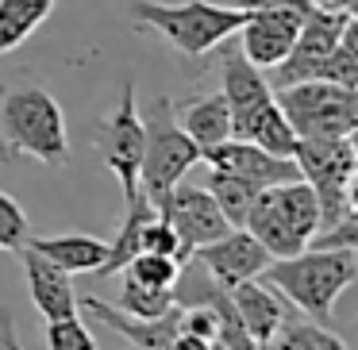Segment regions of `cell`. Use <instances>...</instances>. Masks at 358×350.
<instances>
[{"label":"cell","mask_w":358,"mask_h":350,"mask_svg":"<svg viewBox=\"0 0 358 350\" xmlns=\"http://www.w3.org/2000/svg\"><path fill=\"white\" fill-rule=\"evenodd\" d=\"M78 308H85L93 319H101L104 327H112L116 335H124L127 342L143 350H170L173 335L181 331V308L173 304L166 316H155V319H139V316H127V312L112 308L108 300H96V296H81Z\"/></svg>","instance_id":"obj_13"},{"label":"cell","mask_w":358,"mask_h":350,"mask_svg":"<svg viewBox=\"0 0 358 350\" xmlns=\"http://www.w3.org/2000/svg\"><path fill=\"white\" fill-rule=\"evenodd\" d=\"M320 81H331L343 89H358V20H350L347 31L339 35L335 50L324 58V66L316 70Z\"/></svg>","instance_id":"obj_25"},{"label":"cell","mask_w":358,"mask_h":350,"mask_svg":"<svg viewBox=\"0 0 358 350\" xmlns=\"http://www.w3.org/2000/svg\"><path fill=\"white\" fill-rule=\"evenodd\" d=\"M231 139L255 143L266 154H278V158H293V150H296V135L289 127V119L281 116L273 96L247 112H239V116H231Z\"/></svg>","instance_id":"obj_15"},{"label":"cell","mask_w":358,"mask_h":350,"mask_svg":"<svg viewBox=\"0 0 358 350\" xmlns=\"http://www.w3.org/2000/svg\"><path fill=\"white\" fill-rule=\"evenodd\" d=\"M296 173L312 185L320 200V231L331 224H339L347 212H355V135L343 139H296L293 150Z\"/></svg>","instance_id":"obj_5"},{"label":"cell","mask_w":358,"mask_h":350,"mask_svg":"<svg viewBox=\"0 0 358 350\" xmlns=\"http://www.w3.org/2000/svg\"><path fill=\"white\" fill-rule=\"evenodd\" d=\"M270 193H273V204L281 208V216L289 219V227L308 247V239L320 231V200L312 193V185L304 177H293V181H281V185H270Z\"/></svg>","instance_id":"obj_22"},{"label":"cell","mask_w":358,"mask_h":350,"mask_svg":"<svg viewBox=\"0 0 358 350\" xmlns=\"http://www.w3.org/2000/svg\"><path fill=\"white\" fill-rule=\"evenodd\" d=\"M96 147L104 154V166L116 173L120 189H124V204H131L139 196V166H143V147H147V127H143L139 116L131 78L120 85V101L104 116L101 131H96Z\"/></svg>","instance_id":"obj_7"},{"label":"cell","mask_w":358,"mask_h":350,"mask_svg":"<svg viewBox=\"0 0 358 350\" xmlns=\"http://www.w3.org/2000/svg\"><path fill=\"white\" fill-rule=\"evenodd\" d=\"M308 247H312V250H358V208L347 212L339 224L316 231V235L308 239Z\"/></svg>","instance_id":"obj_30"},{"label":"cell","mask_w":358,"mask_h":350,"mask_svg":"<svg viewBox=\"0 0 358 350\" xmlns=\"http://www.w3.org/2000/svg\"><path fill=\"white\" fill-rule=\"evenodd\" d=\"M258 277L273 293L293 300L316 323H331L335 300L358 277V250H312V247H304L293 258H273Z\"/></svg>","instance_id":"obj_2"},{"label":"cell","mask_w":358,"mask_h":350,"mask_svg":"<svg viewBox=\"0 0 358 350\" xmlns=\"http://www.w3.org/2000/svg\"><path fill=\"white\" fill-rule=\"evenodd\" d=\"M158 216H162L166 224L173 227V235H178V250H181L178 258L181 262L193 258L196 247H204V242H212V239L231 231V224H227L224 212L216 208L212 193L201 185H173V193L166 196Z\"/></svg>","instance_id":"obj_9"},{"label":"cell","mask_w":358,"mask_h":350,"mask_svg":"<svg viewBox=\"0 0 358 350\" xmlns=\"http://www.w3.org/2000/svg\"><path fill=\"white\" fill-rule=\"evenodd\" d=\"M170 350H212L208 339H201V335H189V331H178L170 342Z\"/></svg>","instance_id":"obj_34"},{"label":"cell","mask_w":358,"mask_h":350,"mask_svg":"<svg viewBox=\"0 0 358 350\" xmlns=\"http://www.w3.org/2000/svg\"><path fill=\"white\" fill-rule=\"evenodd\" d=\"M231 304H235V316H239L243 331L250 335L255 347H266V342L278 335V327L285 323V308H281L278 293L270 285H258L255 277L243 281V285L231 289Z\"/></svg>","instance_id":"obj_16"},{"label":"cell","mask_w":358,"mask_h":350,"mask_svg":"<svg viewBox=\"0 0 358 350\" xmlns=\"http://www.w3.org/2000/svg\"><path fill=\"white\" fill-rule=\"evenodd\" d=\"M47 350H96V339L78 316L50 319L47 323Z\"/></svg>","instance_id":"obj_29"},{"label":"cell","mask_w":358,"mask_h":350,"mask_svg":"<svg viewBox=\"0 0 358 350\" xmlns=\"http://www.w3.org/2000/svg\"><path fill=\"white\" fill-rule=\"evenodd\" d=\"M273 101L296 139H343V135H355L358 127V89L312 78L278 89Z\"/></svg>","instance_id":"obj_6"},{"label":"cell","mask_w":358,"mask_h":350,"mask_svg":"<svg viewBox=\"0 0 358 350\" xmlns=\"http://www.w3.org/2000/svg\"><path fill=\"white\" fill-rule=\"evenodd\" d=\"M312 4H316V8H347L350 12V4H355V0H312Z\"/></svg>","instance_id":"obj_35"},{"label":"cell","mask_w":358,"mask_h":350,"mask_svg":"<svg viewBox=\"0 0 358 350\" xmlns=\"http://www.w3.org/2000/svg\"><path fill=\"white\" fill-rule=\"evenodd\" d=\"M173 119L178 127L193 139V147L201 150H212L220 147L224 139H231V108H227L224 93L216 96H196L189 104H173Z\"/></svg>","instance_id":"obj_17"},{"label":"cell","mask_w":358,"mask_h":350,"mask_svg":"<svg viewBox=\"0 0 358 350\" xmlns=\"http://www.w3.org/2000/svg\"><path fill=\"white\" fill-rule=\"evenodd\" d=\"M139 250H150V254H170L173 262L181 265V250H178V235H173V227L166 224L162 216H150L147 224H143L139 231Z\"/></svg>","instance_id":"obj_32"},{"label":"cell","mask_w":358,"mask_h":350,"mask_svg":"<svg viewBox=\"0 0 358 350\" xmlns=\"http://www.w3.org/2000/svg\"><path fill=\"white\" fill-rule=\"evenodd\" d=\"M131 20H135V27L158 31L185 58H204L208 50H216L220 43L231 39L247 24V12L224 8L216 0H178V4L139 0L131 8Z\"/></svg>","instance_id":"obj_3"},{"label":"cell","mask_w":358,"mask_h":350,"mask_svg":"<svg viewBox=\"0 0 358 350\" xmlns=\"http://www.w3.org/2000/svg\"><path fill=\"white\" fill-rule=\"evenodd\" d=\"M147 127V147H143V166H139V193L155 204V212L166 204L173 185L185 181V173L201 162V150L193 147L185 131L173 119V101L158 96L143 116Z\"/></svg>","instance_id":"obj_4"},{"label":"cell","mask_w":358,"mask_h":350,"mask_svg":"<svg viewBox=\"0 0 358 350\" xmlns=\"http://www.w3.org/2000/svg\"><path fill=\"white\" fill-rule=\"evenodd\" d=\"M220 81H224V101L231 108V116H239V112H247L273 96L266 73L258 66H250L239 50H224V58H220Z\"/></svg>","instance_id":"obj_20"},{"label":"cell","mask_w":358,"mask_h":350,"mask_svg":"<svg viewBox=\"0 0 358 350\" xmlns=\"http://www.w3.org/2000/svg\"><path fill=\"white\" fill-rule=\"evenodd\" d=\"M20 262H24L27 273V289H31V300L39 308V316L47 319H70L78 316V293H73V281L70 273H62L58 265H50L43 254H35L31 247H20L16 250Z\"/></svg>","instance_id":"obj_14"},{"label":"cell","mask_w":358,"mask_h":350,"mask_svg":"<svg viewBox=\"0 0 358 350\" xmlns=\"http://www.w3.org/2000/svg\"><path fill=\"white\" fill-rule=\"evenodd\" d=\"M35 158L39 166L70 162L62 104L43 85H16L0 93V162Z\"/></svg>","instance_id":"obj_1"},{"label":"cell","mask_w":358,"mask_h":350,"mask_svg":"<svg viewBox=\"0 0 358 350\" xmlns=\"http://www.w3.org/2000/svg\"><path fill=\"white\" fill-rule=\"evenodd\" d=\"M24 247L43 254L62 273H96L104 265V254H108V242L96 239V235H50V239H31L27 235Z\"/></svg>","instance_id":"obj_18"},{"label":"cell","mask_w":358,"mask_h":350,"mask_svg":"<svg viewBox=\"0 0 358 350\" xmlns=\"http://www.w3.org/2000/svg\"><path fill=\"white\" fill-rule=\"evenodd\" d=\"M55 0H0V54L24 47L50 20Z\"/></svg>","instance_id":"obj_21"},{"label":"cell","mask_w":358,"mask_h":350,"mask_svg":"<svg viewBox=\"0 0 358 350\" xmlns=\"http://www.w3.org/2000/svg\"><path fill=\"white\" fill-rule=\"evenodd\" d=\"M312 8V4H308ZM308 8H258L247 12V24L239 27V54L258 70H273L293 50V39L301 31V20Z\"/></svg>","instance_id":"obj_10"},{"label":"cell","mask_w":358,"mask_h":350,"mask_svg":"<svg viewBox=\"0 0 358 350\" xmlns=\"http://www.w3.org/2000/svg\"><path fill=\"white\" fill-rule=\"evenodd\" d=\"M355 20V12L347 8H316L312 4L301 20V31L293 39V50L273 66V89H285V85H296V81H312L316 70L324 66V58L335 50L339 35L347 31V24Z\"/></svg>","instance_id":"obj_8"},{"label":"cell","mask_w":358,"mask_h":350,"mask_svg":"<svg viewBox=\"0 0 358 350\" xmlns=\"http://www.w3.org/2000/svg\"><path fill=\"white\" fill-rule=\"evenodd\" d=\"M124 273L139 285H150V289H170L173 277H178V262L170 254H150V250H139L131 262L124 265Z\"/></svg>","instance_id":"obj_28"},{"label":"cell","mask_w":358,"mask_h":350,"mask_svg":"<svg viewBox=\"0 0 358 350\" xmlns=\"http://www.w3.org/2000/svg\"><path fill=\"white\" fill-rule=\"evenodd\" d=\"M204 189L212 193L216 208L224 212V219L231 227H243V219H247L255 196L262 193L258 185H250V181H243V177H231V173H224V170H208V185Z\"/></svg>","instance_id":"obj_24"},{"label":"cell","mask_w":358,"mask_h":350,"mask_svg":"<svg viewBox=\"0 0 358 350\" xmlns=\"http://www.w3.org/2000/svg\"><path fill=\"white\" fill-rule=\"evenodd\" d=\"M201 158L208 162V170H224V173L243 177V181H250V185H258V189H270V185H281V181L301 177L293 158L266 154L262 147L243 143V139H224L220 147L204 150Z\"/></svg>","instance_id":"obj_12"},{"label":"cell","mask_w":358,"mask_h":350,"mask_svg":"<svg viewBox=\"0 0 358 350\" xmlns=\"http://www.w3.org/2000/svg\"><path fill=\"white\" fill-rule=\"evenodd\" d=\"M216 4L239 12H258V8H308L312 0H216Z\"/></svg>","instance_id":"obj_33"},{"label":"cell","mask_w":358,"mask_h":350,"mask_svg":"<svg viewBox=\"0 0 358 350\" xmlns=\"http://www.w3.org/2000/svg\"><path fill=\"white\" fill-rule=\"evenodd\" d=\"M266 350H347V342L320 323H281Z\"/></svg>","instance_id":"obj_26"},{"label":"cell","mask_w":358,"mask_h":350,"mask_svg":"<svg viewBox=\"0 0 358 350\" xmlns=\"http://www.w3.org/2000/svg\"><path fill=\"white\" fill-rule=\"evenodd\" d=\"M243 227L262 242L270 258H293V254H301V250H304V239L289 227V219L281 216V208L273 204L270 189H262V193L255 196V204H250Z\"/></svg>","instance_id":"obj_19"},{"label":"cell","mask_w":358,"mask_h":350,"mask_svg":"<svg viewBox=\"0 0 358 350\" xmlns=\"http://www.w3.org/2000/svg\"><path fill=\"white\" fill-rule=\"evenodd\" d=\"M120 312L127 316H139V319H155V316H166L173 308V293L170 289H150V285H139V281L127 277L124 289H120V300H116Z\"/></svg>","instance_id":"obj_27"},{"label":"cell","mask_w":358,"mask_h":350,"mask_svg":"<svg viewBox=\"0 0 358 350\" xmlns=\"http://www.w3.org/2000/svg\"><path fill=\"white\" fill-rule=\"evenodd\" d=\"M150 216H158L155 212V204L147 200V196H135L131 204H127V216H124V227H120V235L108 242V254H104V265L96 273L101 277H112V273H124V265L131 262L135 254H139V231H143V224H147Z\"/></svg>","instance_id":"obj_23"},{"label":"cell","mask_w":358,"mask_h":350,"mask_svg":"<svg viewBox=\"0 0 358 350\" xmlns=\"http://www.w3.org/2000/svg\"><path fill=\"white\" fill-rule=\"evenodd\" d=\"M24 242H27V212L8 193H0V250H20Z\"/></svg>","instance_id":"obj_31"},{"label":"cell","mask_w":358,"mask_h":350,"mask_svg":"<svg viewBox=\"0 0 358 350\" xmlns=\"http://www.w3.org/2000/svg\"><path fill=\"white\" fill-rule=\"evenodd\" d=\"M193 258L212 273V281H216L220 289H227V293H231L235 285H243V281L258 277V273L273 262V258L266 254V247L247 231V227H231L227 235L196 247Z\"/></svg>","instance_id":"obj_11"}]
</instances>
